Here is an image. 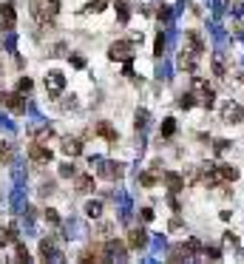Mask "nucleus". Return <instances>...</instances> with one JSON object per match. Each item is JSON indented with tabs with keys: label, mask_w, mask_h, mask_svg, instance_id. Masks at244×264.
Segmentation results:
<instances>
[{
	"label": "nucleus",
	"mask_w": 244,
	"mask_h": 264,
	"mask_svg": "<svg viewBox=\"0 0 244 264\" xmlns=\"http://www.w3.org/2000/svg\"><path fill=\"white\" fill-rule=\"evenodd\" d=\"M139 216H142V222H153V207H142Z\"/></svg>",
	"instance_id": "4c0bfd02"
},
{
	"label": "nucleus",
	"mask_w": 244,
	"mask_h": 264,
	"mask_svg": "<svg viewBox=\"0 0 244 264\" xmlns=\"http://www.w3.org/2000/svg\"><path fill=\"white\" fill-rule=\"evenodd\" d=\"M40 256H43V259L57 256V253H54V245H51V239H43V242H40Z\"/></svg>",
	"instance_id": "5701e85b"
},
{
	"label": "nucleus",
	"mask_w": 244,
	"mask_h": 264,
	"mask_svg": "<svg viewBox=\"0 0 244 264\" xmlns=\"http://www.w3.org/2000/svg\"><path fill=\"white\" fill-rule=\"evenodd\" d=\"M77 193H91L94 190V176H77Z\"/></svg>",
	"instance_id": "2eb2a0df"
},
{
	"label": "nucleus",
	"mask_w": 244,
	"mask_h": 264,
	"mask_svg": "<svg viewBox=\"0 0 244 264\" xmlns=\"http://www.w3.org/2000/svg\"><path fill=\"white\" fill-rule=\"evenodd\" d=\"M32 88H34L32 77H20V80H17V91H20V94H29Z\"/></svg>",
	"instance_id": "b1692460"
},
{
	"label": "nucleus",
	"mask_w": 244,
	"mask_h": 264,
	"mask_svg": "<svg viewBox=\"0 0 244 264\" xmlns=\"http://www.w3.org/2000/svg\"><path fill=\"white\" fill-rule=\"evenodd\" d=\"M43 6H46V12H49L51 17L60 12V0H43Z\"/></svg>",
	"instance_id": "c85d7f7f"
},
{
	"label": "nucleus",
	"mask_w": 244,
	"mask_h": 264,
	"mask_svg": "<svg viewBox=\"0 0 244 264\" xmlns=\"http://www.w3.org/2000/svg\"><path fill=\"white\" fill-rule=\"evenodd\" d=\"M9 242H12V239H9V230H3V227H0V250L6 247Z\"/></svg>",
	"instance_id": "ea45409f"
},
{
	"label": "nucleus",
	"mask_w": 244,
	"mask_h": 264,
	"mask_svg": "<svg viewBox=\"0 0 244 264\" xmlns=\"http://www.w3.org/2000/svg\"><path fill=\"white\" fill-rule=\"evenodd\" d=\"M68 60H71V66H74V68H85V60H82L80 54H71Z\"/></svg>",
	"instance_id": "e433bc0d"
},
{
	"label": "nucleus",
	"mask_w": 244,
	"mask_h": 264,
	"mask_svg": "<svg viewBox=\"0 0 244 264\" xmlns=\"http://www.w3.org/2000/svg\"><path fill=\"white\" fill-rule=\"evenodd\" d=\"M165 51V37L162 34H156V43H153V57H162Z\"/></svg>",
	"instance_id": "c756f323"
},
{
	"label": "nucleus",
	"mask_w": 244,
	"mask_h": 264,
	"mask_svg": "<svg viewBox=\"0 0 244 264\" xmlns=\"http://www.w3.org/2000/svg\"><path fill=\"white\" fill-rule=\"evenodd\" d=\"M0 102H3V108L12 111V114H26V99H23L20 91H15V94H3Z\"/></svg>",
	"instance_id": "f03ea898"
},
{
	"label": "nucleus",
	"mask_w": 244,
	"mask_h": 264,
	"mask_svg": "<svg viewBox=\"0 0 244 264\" xmlns=\"http://www.w3.org/2000/svg\"><path fill=\"white\" fill-rule=\"evenodd\" d=\"M196 66H199V54H196L193 49H182L179 68H182V71H196Z\"/></svg>",
	"instance_id": "0eeeda50"
},
{
	"label": "nucleus",
	"mask_w": 244,
	"mask_h": 264,
	"mask_svg": "<svg viewBox=\"0 0 244 264\" xmlns=\"http://www.w3.org/2000/svg\"><path fill=\"white\" fill-rule=\"evenodd\" d=\"M156 176H159V173H153V170H150V173H142V176H139V185H142V188H153V185H156Z\"/></svg>",
	"instance_id": "393cba45"
},
{
	"label": "nucleus",
	"mask_w": 244,
	"mask_h": 264,
	"mask_svg": "<svg viewBox=\"0 0 244 264\" xmlns=\"http://www.w3.org/2000/svg\"><path fill=\"white\" fill-rule=\"evenodd\" d=\"M182 250H185V253H188V259H190L193 253H202V242H199V239H188V242L182 245Z\"/></svg>",
	"instance_id": "6ab92c4d"
},
{
	"label": "nucleus",
	"mask_w": 244,
	"mask_h": 264,
	"mask_svg": "<svg viewBox=\"0 0 244 264\" xmlns=\"http://www.w3.org/2000/svg\"><path fill=\"white\" fill-rule=\"evenodd\" d=\"M219 176H222L225 182H236L239 179V170H236L233 165H219Z\"/></svg>",
	"instance_id": "f3484780"
},
{
	"label": "nucleus",
	"mask_w": 244,
	"mask_h": 264,
	"mask_svg": "<svg viewBox=\"0 0 244 264\" xmlns=\"http://www.w3.org/2000/svg\"><path fill=\"white\" fill-rule=\"evenodd\" d=\"M116 20L119 23H128L131 20V9H128V3H122V0H116Z\"/></svg>",
	"instance_id": "a211bd4d"
},
{
	"label": "nucleus",
	"mask_w": 244,
	"mask_h": 264,
	"mask_svg": "<svg viewBox=\"0 0 244 264\" xmlns=\"http://www.w3.org/2000/svg\"><path fill=\"white\" fill-rule=\"evenodd\" d=\"M99 247H102V253H105L108 262H111V259H125V245H122L119 239H105Z\"/></svg>",
	"instance_id": "20e7f679"
},
{
	"label": "nucleus",
	"mask_w": 244,
	"mask_h": 264,
	"mask_svg": "<svg viewBox=\"0 0 244 264\" xmlns=\"http://www.w3.org/2000/svg\"><path fill=\"white\" fill-rule=\"evenodd\" d=\"M193 102H196V94H182V97H179L182 108H193Z\"/></svg>",
	"instance_id": "2f4dec72"
},
{
	"label": "nucleus",
	"mask_w": 244,
	"mask_h": 264,
	"mask_svg": "<svg viewBox=\"0 0 244 264\" xmlns=\"http://www.w3.org/2000/svg\"><path fill=\"white\" fill-rule=\"evenodd\" d=\"M105 170H102V176H108V179H119L122 173H125V168L122 165H116V162H105Z\"/></svg>",
	"instance_id": "4468645a"
},
{
	"label": "nucleus",
	"mask_w": 244,
	"mask_h": 264,
	"mask_svg": "<svg viewBox=\"0 0 244 264\" xmlns=\"http://www.w3.org/2000/svg\"><path fill=\"white\" fill-rule=\"evenodd\" d=\"M29 156H32V162H37V165L51 162V151L46 148L43 142H32V145H29Z\"/></svg>",
	"instance_id": "423d86ee"
},
{
	"label": "nucleus",
	"mask_w": 244,
	"mask_h": 264,
	"mask_svg": "<svg viewBox=\"0 0 244 264\" xmlns=\"http://www.w3.org/2000/svg\"><path fill=\"white\" fill-rule=\"evenodd\" d=\"M65 88V77L60 74V71H51V74H46V91H49V97H60Z\"/></svg>",
	"instance_id": "39448f33"
},
{
	"label": "nucleus",
	"mask_w": 244,
	"mask_h": 264,
	"mask_svg": "<svg viewBox=\"0 0 244 264\" xmlns=\"http://www.w3.org/2000/svg\"><path fill=\"white\" fill-rule=\"evenodd\" d=\"M227 148H230L227 139H216V142H213V151H216V153H225Z\"/></svg>",
	"instance_id": "473e14b6"
},
{
	"label": "nucleus",
	"mask_w": 244,
	"mask_h": 264,
	"mask_svg": "<svg viewBox=\"0 0 244 264\" xmlns=\"http://www.w3.org/2000/svg\"><path fill=\"white\" fill-rule=\"evenodd\" d=\"M94 133H99V136H105L108 142H116L119 139V133L111 128V122H97V128H94Z\"/></svg>",
	"instance_id": "f8f14e48"
},
{
	"label": "nucleus",
	"mask_w": 244,
	"mask_h": 264,
	"mask_svg": "<svg viewBox=\"0 0 244 264\" xmlns=\"http://www.w3.org/2000/svg\"><path fill=\"white\" fill-rule=\"evenodd\" d=\"M0 40H3V37H0Z\"/></svg>",
	"instance_id": "a18cd8bd"
},
{
	"label": "nucleus",
	"mask_w": 244,
	"mask_h": 264,
	"mask_svg": "<svg viewBox=\"0 0 244 264\" xmlns=\"http://www.w3.org/2000/svg\"><path fill=\"white\" fill-rule=\"evenodd\" d=\"M145 245H148V233H145V230H131V233H128V247L142 250Z\"/></svg>",
	"instance_id": "9d476101"
},
{
	"label": "nucleus",
	"mask_w": 244,
	"mask_h": 264,
	"mask_svg": "<svg viewBox=\"0 0 244 264\" xmlns=\"http://www.w3.org/2000/svg\"><path fill=\"white\" fill-rule=\"evenodd\" d=\"M46 222H49V225H57V222H60V213H57V210H46Z\"/></svg>",
	"instance_id": "58836bf2"
},
{
	"label": "nucleus",
	"mask_w": 244,
	"mask_h": 264,
	"mask_svg": "<svg viewBox=\"0 0 244 264\" xmlns=\"http://www.w3.org/2000/svg\"><path fill=\"white\" fill-rule=\"evenodd\" d=\"M222 239H225V245H230V247H236V245H239V236H236V233H225V236H222Z\"/></svg>",
	"instance_id": "f704fd0d"
},
{
	"label": "nucleus",
	"mask_w": 244,
	"mask_h": 264,
	"mask_svg": "<svg viewBox=\"0 0 244 264\" xmlns=\"http://www.w3.org/2000/svg\"><path fill=\"white\" fill-rule=\"evenodd\" d=\"M165 185H168L170 193H179L182 185H185V176H179V173H165Z\"/></svg>",
	"instance_id": "ddd939ff"
},
{
	"label": "nucleus",
	"mask_w": 244,
	"mask_h": 264,
	"mask_svg": "<svg viewBox=\"0 0 244 264\" xmlns=\"http://www.w3.org/2000/svg\"><path fill=\"white\" fill-rule=\"evenodd\" d=\"M133 49H136L133 40H116V43H111V49H108V57H111L114 63H128V60H133Z\"/></svg>",
	"instance_id": "f257e3e1"
},
{
	"label": "nucleus",
	"mask_w": 244,
	"mask_h": 264,
	"mask_svg": "<svg viewBox=\"0 0 244 264\" xmlns=\"http://www.w3.org/2000/svg\"><path fill=\"white\" fill-rule=\"evenodd\" d=\"M32 256H29V250H26V245L23 242H15V262H29Z\"/></svg>",
	"instance_id": "aec40b11"
},
{
	"label": "nucleus",
	"mask_w": 244,
	"mask_h": 264,
	"mask_svg": "<svg viewBox=\"0 0 244 264\" xmlns=\"http://www.w3.org/2000/svg\"><path fill=\"white\" fill-rule=\"evenodd\" d=\"M173 133H176V119H173V116H168V119L162 122V136L168 139V136H173Z\"/></svg>",
	"instance_id": "412c9836"
},
{
	"label": "nucleus",
	"mask_w": 244,
	"mask_h": 264,
	"mask_svg": "<svg viewBox=\"0 0 244 264\" xmlns=\"http://www.w3.org/2000/svg\"><path fill=\"white\" fill-rule=\"evenodd\" d=\"M213 71H216L219 77H225V66H222V60H213Z\"/></svg>",
	"instance_id": "a19ab883"
},
{
	"label": "nucleus",
	"mask_w": 244,
	"mask_h": 264,
	"mask_svg": "<svg viewBox=\"0 0 244 264\" xmlns=\"http://www.w3.org/2000/svg\"><path fill=\"white\" fill-rule=\"evenodd\" d=\"M85 216H88V219H99V216H102V202H97V199L85 202Z\"/></svg>",
	"instance_id": "dca6fc26"
},
{
	"label": "nucleus",
	"mask_w": 244,
	"mask_h": 264,
	"mask_svg": "<svg viewBox=\"0 0 244 264\" xmlns=\"http://www.w3.org/2000/svg\"><path fill=\"white\" fill-rule=\"evenodd\" d=\"M207 88H210V85L205 83V80H202V77H193V91H196V94H205V91H207Z\"/></svg>",
	"instance_id": "7c9ffc66"
},
{
	"label": "nucleus",
	"mask_w": 244,
	"mask_h": 264,
	"mask_svg": "<svg viewBox=\"0 0 244 264\" xmlns=\"http://www.w3.org/2000/svg\"><path fill=\"white\" fill-rule=\"evenodd\" d=\"M205 253H207L210 259H219V256H222V253H219V250H216V247H207V250H205Z\"/></svg>",
	"instance_id": "37998d69"
},
{
	"label": "nucleus",
	"mask_w": 244,
	"mask_h": 264,
	"mask_svg": "<svg viewBox=\"0 0 244 264\" xmlns=\"http://www.w3.org/2000/svg\"><path fill=\"white\" fill-rule=\"evenodd\" d=\"M156 17H159L162 23H168V20H170V9H168V6H162V9H156Z\"/></svg>",
	"instance_id": "c9c22d12"
},
{
	"label": "nucleus",
	"mask_w": 244,
	"mask_h": 264,
	"mask_svg": "<svg viewBox=\"0 0 244 264\" xmlns=\"http://www.w3.org/2000/svg\"><path fill=\"white\" fill-rule=\"evenodd\" d=\"M60 148H63L65 156H80V153H82V142L77 139V136H63V139H60Z\"/></svg>",
	"instance_id": "6e6552de"
},
{
	"label": "nucleus",
	"mask_w": 244,
	"mask_h": 264,
	"mask_svg": "<svg viewBox=\"0 0 244 264\" xmlns=\"http://www.w3.org/2000/svg\"><path fill=\"white\" fill-rule=\"evenodd\" d=\"M17 26V12H15V3H0V29L12 32Z\"/></svg>",
	"instance_id": "7ed1b4c3"
},
{
	"label": "nucleus",
	"mask_w": 244,
	"mask_h": 264,
	"mask_svg": "<svg viewBox=\"0 0 244 264\" xmlns=\"http://www.w3.org/2000/svg\"><path fill=\"white\" fill-rule=\"evenodd\" d=\"M0 162H12V145L0 142Z\"/></svg>",
	"instance_id": "bb28decb"
},
{
	"label": "nucleus",
	"mask_w": 244,
	"mask_h": 264,
	"mask_svg": "<svg viewBox=\"0 0 244 264\" xmlns=\"http://www.w3.org/2000/svg\"><path fill=\"white\" fill-rule=\"evenodd\" d=\"M168 227H170V230H182V219H176V216H173V219H170V225H168Z\"/></svg>",
	"instance_id": "79ce46f5"
},
{
	"label": "nucleus",
	"mask_w": 244,
	"mask_h": 264,
	"mask_svg": "<svg viewBox=\"0 0 244 264\" xmlns=\"http://www.w3.org/2000/svg\"><path fill=\"white\" fill-rule=\"evenodd\" d=\"M185 40H188V46H190V49H193L196 54H205V49H207L199 32H188V34H185Z\"/></svg>",
	"instance_id": "9b49d317"
},
{
	"label": "nucleus",
	"mask_w": 244,
	"mask_h": 264,
	"mask_svg": "<svg viewBox=\"0 0 244 264\" xmlns=\"http://www.w3.org/2000/svg\"><path fill=\"white\" fill-rule=\"evenodd\" d=\"M222 119H225V122H242V119H244V108H239L236 102H227V105L222 108Z\"/></svg>",
	"instance_id": "1a4fd4ad"
},
{
	"label": "nucleus",
	"mask_w": 244,
	"mask_h": 264,
	"mask_svg": "<svg viewBox=\"0 0 244 264\" xmlns=\"http://www.w3.org/2000/svg\"><path fill=\"white\" fill-rule=\"evenodd\" d=\"M102 9H105V0H91V3H88L82 12H85V15H99Z\"/></svg>",
	"instance_id": "4be33fe9"
},
{
	"label": "nucleus",
	"mask_w": 244,
	"mask_h": 264,
	"mask_svg": "<svg viewBox=\"0 0 244 264\" xmlns=\"http://www.w3.org/2000/svg\"><path fill=\"white\" fill-rule=\"evenodd\" d=\"M0 68H3V60H0Z\"/></svg>",
	"instance_id": "c03bdc74"
},
{
	"label": "nucleus",
	"mask_w": 244,
	"mask_h": 264,
	"mask_svg": "<svg viewBox=\"0 0 244 264\" xmlns=\"http://www.w3.org/2000/svg\"><path fill=\"white\" fill-rule=\"evenodd\" d=\"M74 173H77V168L71 165V162H63V165H60V176H63V179H68V176H74Z\"/></svg>",
	"instance_id": "cd10ccee"
},
{
	"label": "nucleus",
	"mask_w": 244,
	"mask_h": 264,
	"mask_svg": "<svg viewBox=\"0 0 244 264\" xmlns=\"http://www.w3.org/2000/svg\"><path fill=\"white\" fill-rule=\"evenodd\" d=\"M34 136H37V139H51V136H54V128H51V125H46V128H34Z\"/></svg>",
	"instance_id": "a878e982"
},
{
	"label": "nucleus",
	"mask_w": 244,
	"mask_h": 264,
	"mask_svg": "<svg viewBox=\"0 0 244 264\" xmlns=\"http://www.w3.org/2000/svg\"><path fill=\"white\" fill-rule=\"evenodd\" d=\"M148 122V111H136V131H142Z\"/></svg>",
	"instance_id": "72a5a7b5"
}]
</instances>
